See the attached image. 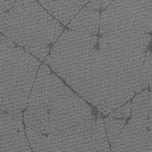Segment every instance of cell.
I'll return each instance as SVG.
<instances>
[{
  "label": "cell",
  "instance_id": "obj_17",
  "mask_svg": "<svg viewBox=\"0 0 152 152\" xmlns=\"http://www.w3.org/2000/svg\"><path fill=\"white\" fill-rule=\"evenodd\" d=\"M73 2L76 5L81 7L82 6H83V5L87 4V3L89 2V1H74Z\"/></svg>",
  "mask_w": 152,
  "mask_h": 152
},
{
  "label": "cell",
  "instance_id": "obj_16",
  "mask_svg": "<svg viewBox=\"0 0 152 152\" xmlns=\"http://www.w3.org/2000/svg\"><path fill=\"white\" fill-rule=\"evenodd\" d=\"M112 2L113 1H101V8L103 9H104L108 6L109 4Z\"/></svg>",
  "mask_w": 152,
  "mask_h": 152
},
{
  "label": "cell",
  "instance_id": "obj_4",
  "mask_svg": "<svg viewBox=\"0 0 152 152\" xmlns=\"http://www.w3.org/2000/svg\"><path fill=\"white\" fill-rule=\"evenodd\" d=\"M40 62L16 45L0 46V109L9 113L26 107Z\"/></svg>",
  "mask_w": 152,
  "mask_h": 152
},
{
  "label": "cell",
  "instance_id": "obj_14",
  "mask_svg": "<svg viewBox=\"0 0 152 152\" xmlns=\"http://www.w3.org/2000/svg\"><path fill=\"white\" fill-rule=\"evenodd\" d=\"M15 2V1H0V13L4 12L10 9L14 6Z\"/></svg>",
  "mask_w": 152,
  "mask_h": 152
},
{
  "label": "cell",
  "instance_id": "obj_20",
  "mask_svg": "<svg viewBox=\"0 0 152 152\" xmlns=\"http://www.w3.org/2000/svg\"><path fill=\"white\" fill-rule=\"evenodd\" d=\"M107 152H112V151H111V150H110V149H109V150H108V151H107Z\"/></svg>",
  "mask_w": 152,
  "mask_h": 152
},
{
  "label": "cell",
  "instance_id": "obj_18",
  "mask_svg": "<svg viewBox=\"0 0 152 152\" xmlns=\"http://www.w3.org/2000/svg\"><path fill=\"white\" fill-rule=\"evenodd\" d=\"M7 14V13H6V12L0 13V23H1V21L4 19Z\"/></svg>",
  "mask_w": 152,
  "mask_h": 152
},
{
  "label": "cell",
  "instance_id": "obj_7",
  "mask_svg": "<svg viewBox=\"0 0 152 152\" xmlns=\"http://www.w3.org/2000/svg\"><path fill=\"white\" fill-rule=\"evenodd\" d=\"M99 17V12L84 8L71 22L68 28L75 31L95 35L98 32Z\"/></svg>",
  "mask_w": 152,
  "mask_h": 152
},
{
  "label": "cell",
  "instance_id": "obj_13",
  "mask_svg": "<svg viewBox=\"0 0 152 152\" xmlns=\"http://www.w3.org/2000/svg\"><path fill=\"white\" fill-rule=\"evenodd\" d=\"M131 102H128L126 104L117 110L112 112L109 114V117L112 118H128L131 113Z\"/></svg>",
  "mask_w": 152,
  "mask_h": 152
},
{
  "label": "cell",
  "instance_id": "obj_1",
  "mask_svg": "<svg viewBox=\"0 0 152 152\" xmlns=\"http://www.w3.org/2000/svg\"><path fill=\"white\" fill-rule=\"evenodd\" d=\"M26 107L24 120L26 126L45 135L94 118L84 100L44 64L40 67Z\"/></svg>",
  "mask_w": 152,
  "mask_h": 152
},
{
  "label": "cell",
  "instance_id": "obj_12",
  "mask_svg": "<svg viewBox=\"0 0 152 152\" xmlns=\"http://www.w3.org/2000/svg\"><path fill=\"white\" fill-rule=\"evenodd\" d=\"M96 142L97 152H107L110 149L106 134L104 121L101 117L96 121Z\"/></svg>",
  "mask_w": 152,
  "mask_h": 152
},
{
  "label": "cell",
  "instance_id": "obj_2",
  "mask_svg": "<svg viewBox=\"0 0 152 152\" xmlns=\"http://www.w3.org/2000/svg\"><path fill=\"white\" fill-rule=\"evenodd\" d=\"M98 37L77 33L58 39L50 54L52 69L85 99L100 91Z\"/></svg>",
  "mask_w": 152,
  "mask_h": 152
},
{
  "label": "cell",
  "instance_id": "obj_11",
  "mask_svg": "<svg viewBox=\"0 0 152 152\" xmlns=\"http://www.w3.org/2000/svg\"><path fill=\"white\" fill-rule=\"evenodd\" d=\"M104 124L108 140L112 145L124 128L125 121L107 117L104 119Z\"/></svg>",
  "mask_w": 152,
  "mask_h": 152
},
{
  "label": "cell",
  "instance_id": "obj_8",
  "mask_svg": "<svg viewBox=\"0 0 152 152\" xmlns=\"http://www.w3.org/2000/svg\"><path fill=\"white\" fill-rule=\"evenodd\" d=\"M40 4L49 12L66 25L81 9L73 1H40Z\"/></svg>",
  "mask_w": 152,
  "mask_h": 152
},
{
  "label": "cell",
  "instance_id": "obj_5",
  "mask_svg": "<svg viewBox=\"0 0 152 152\" xmlns=\"http://www.w3.org/2000/svg\"><path fill=\"white\" fill-rule=\"evenodd\" d=\"M37 152H97L96 120L50 133L41 137Z\"/></svg>",
  "mask_w": 152,
  "mask_h": 152
},
{
  "label": "cell",
  "instance_id": "obj_19",
  "mask_svg": "<svg viewBox=\"0 0 152 152\" xmlns=\"http://www.w3.org/2000/svg\"><path fill=\"white\" fill-rule=\"evenodd\" d=\"M44 63L47 64H50V56H48L46 57V58L44 59Z\"/></svg>",
  "mask_w": 152,
  "mask_h": 152
},
{
  "label": "cell",
  "instance_id": "obj_6",
  "mask_svg": "<svg viewBox=\"0 0 152 152\" xmlns=\"http://www.w3.org/2000/svg\"><path fill=\"white\" fill-rule=\"evenodd\" d=\"M26 136L22 113L0 112V152H33Z\"/></svg>",
  "mask_w": 152,
  "mask_h": 152
},
{
  "label": "cell",
  "instance_id": "obj_3",
  "mask_svg": "<svg viewBox=\"0 0 152 152\" xmlns=\"http://www.w3.org/2000/svg\"><path fill=\"white\" fill-rule=\"evenodd\" d=\"M63 28L36 1H18L0 23V31L41 61Z\"/></svg>",
  "mask_w": 152,
  "mask_h": 152
},
{
  "label": "cell",
  "instance_id": "obj_10",
  "mask_svg": "<svg viewBox=\"0 0 152 152\" xmlns=\"http://www.w3.org/2000/svg\"><path fill=\"white\" fill-rule=\"evenodd\" d=\"M144 63L135 93L141 92L149 86L150 89H152V55L150 51L147 52Z\"/></svg>",
  "mask_w": 152,
  "mask_h": 152
},
{
  "label": "cell",
  "instance_id": "obj_15",
  "mask_svg": "<svg viewBox=\"0 0 152 152\" xmlns=\"http://www.w3.org/2000/svg\"><path fill=\"white\" fill-rule=\"evenodd\" d=\"M87 7L93 11H97L101 8V1H91L87 5Z\"/></svg>",
  "mask_w": 152,
  "mask_h": 152
},
{
  "label": "cell",
  "instance_id": "obj_9",
  "mask_svg": "<svg viewBox=\"0 0 152 152\" xmlns=\"http://www.w3.org/2000/svg\"><path fill=\"white\" fill-rule=\"evenodd\" d=\"M132 118H152V94L146 90L137 95L131 104Z\"/></svg>",
  "mask_w": 152,
  "mask_h": 152
}]
</instances>
